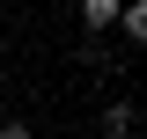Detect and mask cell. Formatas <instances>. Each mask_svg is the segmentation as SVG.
Instances as JSON below:
<instances>
[{
    "label": "cell",
    "mask_w": 147,
    "mask_h": 139,
    "mask_svg": "<svg viewBox=\"0 0 147 139\" xmlns=\"http://www.w3.org/2000/svg\"><path fill=\"white\" fill-rule=\"evenodd\" d=\"M96 132H110V139L140 132V110H132V103H103V117H96Z\"/></svg>",
    "instance_id": "1"
},
{
    "label": "cell",
    "mask_w": 147,
    "mask_h": 139,
    "mask_svg": "<svg viewBox=\"0 0 147 139\" xmlns=\"http://www.w3.org/2000/svg\"><path fill=\"white\" fill-rule=\"evenodd\" d=\"M118 29H125L132 44L147 51V0H125V7H118Z\"/></svg>",
    "instance_id": "3"
},
{
    "label": "cell",
    "mask_w": 147,
    "mask_h": 139,
    "mask_svg": "<svg viewBox=\"0 0 147 139\" xmlns=\"http://www.w3.org/2000/svg\"><path fill=\"white\" fill-rule=\"evenodd\" d=\"M118 7L125 0H81V29H118Z\"/></svg>",
    "instance_id": "2"
}]
</instances>
